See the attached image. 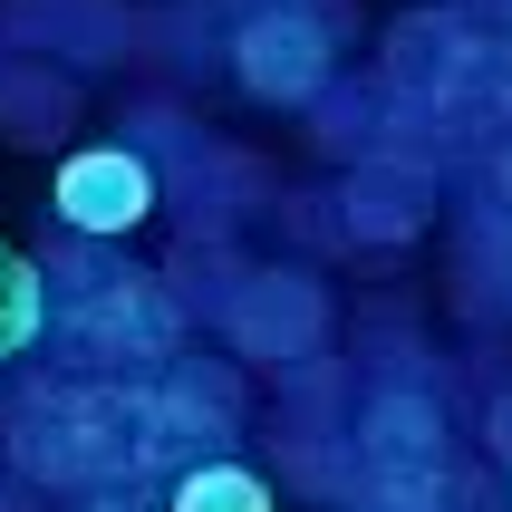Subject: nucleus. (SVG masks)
Listing matches in <instances>:
<instances>
[{
  "label": "nucleus",
  "mask_w": 512,
  "mask_h": 512,
  "mask_svg": "<svg viewBox=\"0 0 512 512\" xmlns=\"http://www.w3.org/2000/svg\"><path fill=\"white\" fill-rule=\"evenodd\" d=\"M39 329H49V271L20 242H0V358L39 348Z\"/></svg>",
  "instance_id": "nucleus-5"
},
{
  "label": "nucleus",
  "mask_w": 512,
  "mask_h": 512,
  "mask_svg": "<svg viewBox=\"0 0 512 512\" xmlns=\"http://www.w3.org/2000/svg\"><path fill=\"white\" fill-rule=\"evenodd\" d=\"M174 512H271V484H261L252 464H194V474H174Z\"/></svg>",
  "instance_id": "nucleus-6"
},
{
  "label": "nucleus",
  "mask_w": 512,
  "mask_h": 512,
  "mask_svg": "<svg viewBox=\"0 0 512 512\" xmlns=\"http://www.w3.org/2000/svg\"><path fill=\"white\" fill-rule=\"evenodd\" d=\"M87 512H126V503H87Z\"/></svg>",
  "instance_id": "nucleus-7"
},
{
  "label": "nucleus",
  "mask_w": 512,
  "mask_h": 512,
  "mask_svg": "<svg viewBox=\"0 0 512 512\" xmlns=\"http://www.w3.org/2000/svg\"><path fill=\"white\" fill-rule=\"evenodd\" d=\"M368 464H377V474H416V484H426V474H435V406L387 397L368 416Z\"/></svg>",
  "instance_id": "nucleus-4"
},
{
  "label": "nucleus",
  "mask_w": 512,
  "mask_h": 512,
  "mask_svg": "<svg viewBox=\"0 0 512 512\" xmlns=\"http://www.w3.org/2000/svg\"><path fill=\"white\" fill-rule=\"evenodd\" d=\"M58 223L87 232V242H116V232H136L155 213V174H145L136 145H78V155H58Z\"/></svg>",
  "instance_id": "nucleus-1"
},
{
  "label": "nucleus",
  "mask_w": 512,
  "mask_h": 512,
  "mask_svg": "<svg viewBox=\"0 0 512 512\" xmlns=\"http://www.w3.org/2000/svg\"><path fill=\"white\" fill-rule=\"evenodd\" d=\"M242 339H252L261 358H300V348H319L310 281H252V290H242Z\"/></svg>",
  "instance_id": "nucleus-3"
},
{
  "label": "nucleus",
  "mask_w": 512,
  "mask_h": 512,
  "mask_svg": "<svg viewBox=\"0 0 512 512\" xmlns=\"http://www.w3.org/2000/svg\"><path fill=\"white\" fill-rule=\"evenodd\" d=\"M232 68H242L252 97L300 107V97H319V78H329V29H319L310 10H261V20H242V39H232Z\"/></svg>",
  "instance_id": "nucleus-2"
}]
</instances>
